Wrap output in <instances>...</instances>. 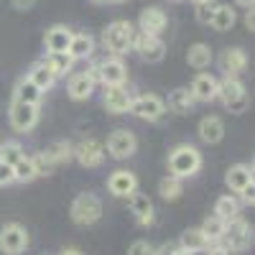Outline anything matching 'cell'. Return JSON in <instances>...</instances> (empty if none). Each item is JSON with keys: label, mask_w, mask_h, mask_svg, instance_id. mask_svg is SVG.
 I'll list each match as a JSON object with an SVG mask.
<instances>
[{"label": "cell", "mask_w": 255, "mask_h": 255, "mask_svg": "<svg viewBox=\"0 0 255 255\" xmlns=\"http://www.w3.org/2000/svg\"><path fill=\"white\" fill-rule=\"evenodd\" d=\"M202 168V153L197 145H189V143H179L171 153H168V171L176 179H189V176H197Z\"/></svg>", "instance_id": "6da1fadb"}, {"label": "cell", "mask_w": 255, "mask_h": 255, "mask_svg": "<svg viewBox=\"0 0 255 255\" xmlns=\"http://www.w3.org/2000/svg\"><path fill=\"white\" fill-rule=\"evenodd\" d=\"M133 36H135V28L130 20H113L102 33V44L113 56H123L133 49Z\"/></svg>", "instance_id": "7a4b0ae2"}, {"label": "cell", "mask_w": 255, "mask_h": 255, "mask_svg": "<svg viewBox=\"0 0 255 255\" xmlns=\"http://www.w3.org/2000/svg\"><path fill=\"white\" fill-rule=\"evenodd\" d=\"M69 215H72V222L79 227L95 225L102 217V199L97 194H92V191H82V194L74 197V202L69 207Z\"/></svg>", "instance_id": "3957f363"}, {"label": "cell", "mask_w": 255, "mask_h": 255, "mask_svg": "<svg viewBox=\"0 0 255 255\" xmlns=\"http://www.w3.org/2000/svg\"><path fill=\"white\" fill-rule=\"evenodd\" d=\"M217 100H222L225 108L235 115L248 110V92L238 77H225L222 82H217Z\"/></svg>", "instance_id": "277c9868"}, {"label": "cell", "mask_w": 255, "mask_h": 255, "mask_svg": "<svg viewBox=\"0 0 255 255\" xmlns=\"http://www.w3.org/2000/svg\"><path fill=\"white\" fill-rule=\"evenodd\" d=\"M220 243H222L230 253L245 250V248H250V243H253V230H250V225H248L245 220L235 217V220H230V222L225 225V232H222Z\"/></svg>", "instance_id": "5b68a950"}, {"label": "cell", "mask_w": 255, "mask_h": 255, "mask_svg": "<svg viewBox=\"0 0 255 255\" xmlns=\"http://www.w3.org/2000/svg\"><path fill=\"white\" fill-rule=\"evenodd\" d=\"M135 151H138V138H135L133 130H128V128H118V130H113L110 138H108V145H105V153H110L118 161L130 158Z\"/></svg>", "instance_id": "8992f818"}, {"label": "cell", "mask_w": 255, "mask_h": 255, "mask_svg": "<svg viewBox=\"0 0 255 255\" xmlns=\"http://www.w3.org/2000/svg\"><path fill=\"white\" fill-rule=\"evenodd\" d=\"M38 105H26V102H10V110H8V120H10V128L15 133H28L36 128L38 123Z\"/></svg>", "instance_id": "52a82bcc"}, {"label": "cell", "mask_w": 255, "mask_h": 255, "mask_svg": "<svg viewBox=\"0 0 255 255\" xmlns=\"http://www.w3.org/2000/svg\"><path fill=\"white\" fill-rule=\"evenodd\" d=\"M97 79L102 87H120L128 82V67L120 56H108L97 64Z\"/></svg>", "instance_id": "ba28073f"}, {"label": "cell", "mask_w": 255, "mask_h": 255, "mask_svg": "<svg viewBox=\"0 0 255 255\" xmlns=\"http://www.w3.org/2000/svg\"><path fill=\"white\" fill-rule=\"evenodd\" d=\"M28 248V232L23 225L10 222L0 230V253L3 255H20Z\"/></svg>", "instance_id": "9c48e42d"}, {"label": "cell", "mask_w": 255, "mask_h": 255, "mask_svg": "<svg viewBox=\"0 0 255 255\" xmlns=\"http://www.w3.org/2000/svg\"><path fill=\"white\" fill-rule=\"evenodd\" d=\"M130 113L145 123H158L166 115V105L158 95H140V97H133Z\"/></svg>", "instance_id": "30bf717a"}, {"label": "cell", "mask_w": 255, "mask_h": 255, "mask_svg": "<svg viewBox=\"0 0 255 255\" xmlns=\"http://www.w3.org/2000/svg\"><path fill=\"white\" fill-rule=\"evenodd\" d=\"M105 145L97 138H84L74 145V161H79V166L84 168H97L105 161Z\"/></svg>", "instance_id": "8fae6325"}, {"label": "cell", "mask_w": 255, "mask_h": 255, "mask_svg": "<svg viewBox=\"0 0 255 255\" xmlns=\"http://www.w3.org/2000/svg\"><path fill=\"white\" fill-rule=\"evenodd\" d=\"M133 49L138 51V56L148 64H158L166 56V44L161 41V36H145V33H135L133 36Z\"/></svg>", "instance_id": "7c38bea8"}, {"label": "cell", "mask_w": 255, "mask_h": 255, "mask_svg": "<svg viewBox=\"0 0 255 255\" xmlns=\"http://www.w3.org/2000/svg\"><path fill=\"white\" fill-rule=\"evenodd\" d=\"M102 105L105 110L113 113V115H123V113H130V105H133V92L120 84V87H105L102 92Z\"/></svg>", "instance_id": "4fadbf2b"}, {"label": "cell", "mask_w": 255, "mask_h": 255, "mask_svg": "<svg viewBox=\"0 0 255 255\" xmlns=\"http://www.w3.org/2000/svg\"><path fill=\"white\" fill-rule=\"evenodd\" d=\"M166 26H168V18H166V13L158 5H148L138 15V28L145 36H161L166 31Z\"/></svg>", "instance_id": "5bb4252c"}, {"label": "cell", "mask_w": 255, "mask_h": 255, "mask_svg": "<svg viewBox=\"0 0 255 255\" xmlns=\"http://www.w3.org/2000/svg\"><path fill=\"white\" fill-rule=\"evenodd\" d=\"M108 191L118 199H128L133 191H138V176L133 171H128V168H118L108 179Z\"/></svg>", "instance_id": "9a60e30c"}, {"label": "cell", "mask_w": 255, "mask_h": 255, "mask_svg": "<svg viewBox=\"0 0 255 255\" xmlns=\"http://www.w3.org/2000/svg\"><path fill=\"white\" fill-rule=\"evenodd\" d=\"M95 87H97V79H95L92 72L87 69V72H77V74L69 77L67 92H69V97H72L74 102H82V100H90V97H92Z\"/></svg>", "instance_id": "2e32d148"}, {"label": "cell", "mask_w": 255, "mask_h": 255, "mask_svg": "<svg viewBox=\"0 0 255 255\" xmlns=\"http://www.w3.org/2000/svg\"><path fill=\"white\" fill-rule=\"evenodd\" d=\"M217 77H212L209 72H202L194 77V82H191V97H194V102H212V100H217Z\"/></svg>", "instance_id": "e0dca14e"}, {"label": "cell", "mask_w": 255, "mask_h": 255, "mask_svg": "<svg viewBox=\"0 0 255 255\" xmlns=\"http://www.w3.org/2000/svg\"><path fill=\"white\" fill-rule=\"evenodd\" d=\"M225 184L230 186V191H235V194H243L248 186H255L253 184V166H248V163L230 166L227 174H225Z\"/></svg>", "instance_id": "ac0fdd59"}, {"label": "cell", "mask_w": 255, "mask_h": 255, "mask_svg": "<svg viewBox=\"0 0 255 255\" xmlns=\"http://www.w3.org/2000/svg\"><path fill=\"white\" fill-rule=\"evenodd\" d=\"M128 207H130V215L135 217L138 225L148 227L153 222V202L148 199V194H143V191H133V194L128 197Z\"/></svg>", "instance_id": "d6986e66"}, {"label": "cell", "mask_w": 255, "mask_h": 255, "mask_svg": "<svg viewBox=\"0 0 255 255\" xmlns=\"http://www.w3.org/2000/svg\"><path fill=\"white\" fill-rule=\"evenodd\" d=\"M220 69L225 72V77H240L248 69V54L243 49H225L220 56Z\"/></svg>", "instance_id": "ffe728a7"}, {"label": "cell", "mask_w": 255, "mask_h": 255, "mask_svg": "<svg viewBox=\"0 0 255 255\" xmlns=\"http://www.w3.org/2000/svg\"><path fill=\"white\" fill-rule=\"evenodd\" d=\"M197 133H199V138H202L204 143L215 145V143H220V140L225 138V123H222L217 115H207V118L199 120Z\"/></svg>", "instance_id": "44dd1931"}, {"label": "cell", "mask_w": 255, "mask_h": 255, "mask_svg": "<svg viewBox=\"0 0 255 255\" xmlns=\"http://www.w3.org/2000/svg\"><path fill=\"white\" fill-rule=\"evenodd\" d=\"M41 153H44V158L49 161L51 168H56V166L69 163V161L74 158V145H72L69 140H54L46 151H41Z\"/></svg>", "instance_id": "7402d4cb"}, {"label": "cell", "mask_w": 255, "mask_h": 255, "mask_svg": "<svg viewBox=\"0 0 255 255\" xmlns=\"http://www.w3.org/2000/svg\"><path fill=\"white\" fill-rule=\"evenodd\" d=\"M171 113H176V115H189L191 110H194V97H191V92L186 90V87H179V90H174L171 95H168V100L163 102Z\"/></svg>", "instance_id": "603a6c76"}, {"label": "cell", "mask_w": 255, "mask_h": 255, "mask_svg": "<svg viewBox=\"0 0 255 255\" xmlns=\"http://www.w3.org/2000/svg\"><path fill=\"white\" fill-rule=\"evenodd\" d=\"M44 64H46V69L54 77H67L74 69V59L67 51H49L46 59H44Z\"/></svg>", "instance_id": "cb8c5ba5"}, {"label": "cell", "mask_w": 255, "mask_h": 255, "mask_svg": "<svg viewBox=\"0 0 255 255\" xmlns=\"http://www.w3.org/2000/svg\"><path fill=\"white\" fill-rule=\"evenodd\" d=\"M69 41H72V31L67 26H61V23L51 26L46 31V36H44V44H46L49 51H67L69 49Z\"/></svg>", "instance_id": "d4e9b609"}, {"label": "cell", "mask_w": 255, "mask_h": 255, "mask_svg": "<svg viewBox=\"0 0 255 255\" xmlns=\"http://www.w3.org/2000/svg\"><path fill=\"white\" fill-rule=\"evenodd\" d=\"M92 51H95V38H92L90 33H72V41H69L67 54H69L74 61H79V59H90Z\"/></svg>", "instance_id": "484cf974"}, {"label": "cell", "mask_w": 255, "mask_h": 255, "mask_svg": "<svg viewBox=\"0 0 255 255\" xmlns=\"http://www.w3.org/2000/svg\"><path fill=\"white\" fill-rule=\"evenodd\" d=\"M13 100H15V102H26V105H38V108H41L44 92H41L28 77H23V79L15 84V95H13Z\"/></svg>", "instance_id": "4316f807"}, {"label": "cell", "mask_w": 255, "mask_h": 255, "mask_svg": "<svg viewBox=\"0 0 255 255\" xmlns=\"http://www.w3.org/2000/svg\"><path fill=\"white\" fill-rule=\"evenodd\" d=\"M215 217H220L222 222H230V220L240 217V202L232 197V194H222L215 202Z\"/></svg>", "instance_id": "83f0119b"}, {"label": "cell", "mask_w": 255, "mask_h": 255, "mask_svg": "<svg viewBox=\"0 0 255 255\" xmlns=\"http://www.w3.org/2000/svg\"><path fill=\"white\" fill-rule=\"evenodd\" d=\"M212 49L207 44H191L189 51H186V61H189V67H194V69H207L209 64H212Z\"/></svg>", "instance_id": "f1b7e54d"}, {"label": "cell", "mask_w": 255, "mask_h": 255, "mask_svg": "<svg viewBox=\"0 0 255 255\" xmlns=\"http://www.w3.org/2000/svg\"><path fill=\"white\" fill-rule=\"evenodd\" d=\"M238 23V13H235V8L232 5H217V10H215V15H212V28L215 31H220V33H225V31H230L232 26Z\"/></svg>", "instance_id": "f546056e"}, {"label": "cell", "mask_w": 255, "mask_h": 255, "mask_svg": "<svg viewBox=\"0 0 255 255\" xmlns=\"http://www.w3.org/2000/svg\"><path fill=\"white\" fill-rule=\"evenodd\" d=\"M28 79L36 84V87H38L41 92H49V90L54 87V82H56V77H54V74L46 69V64H44V61L33 64L31 72H28Z\"/></svg>", "instance_id": "4dcf8cb0"}, {"label": "cell", "mask_w": 255, "mask_h": 255, "mask_svg": "<svg viewBox=\"0 0 255 255\" xmlns=\"http://www.w3.org/2000/svg\"><path fill=\"white\" fill-rule=\"evenodd\" d=\"M207 245H209V240L202 235L199 227L186 230L184 235H181V240H179V248H184V250H189V253H204Z\"/></svg>", "instance_id": "1f68e13d"}, {"label": "cell", "mask_w": 255, "mask_h": 255, "mask_svg": "<svg viewBox=\"0 0 255 255\" xmlns=\"http://www.w3.org/2000/svg\"><path fill=\"white\" fill-rule=\"evenodd\" d=\"M158 194H161V199H166V202H176L181 194H184V184H181V179H176V176H163L161 181H158Z\"/></svg>", "instance_id": "d6a6232c"}, {"label": "cell", "mask_w": 255, "mask_h": 255, "mask_svg": "<svg viewBox=\"0 0 255 255\" xmlns=\"http://www.w3.org/2000/svg\"><path fill=\"white\" fill-rule=\"evenodd\" d=\"M13 176H15V181H20V184H28V181L38 179L36 166H33L31 156H23V158H20V161L13 166Z\"/></svg>", "instance_id": "836d02e7"}, {"label": "cell", "mask_w": 255, "mask_h": 255, "mask_svg": "<svg viewBox=\"0 0 255 255\" xmlns=\"http://www.w3.org/2000/svg\"><path fill=\"white\" fill-rule=\"evenodd\" d=\"M225 225L227 222H222L220 217H215V215H212V217H207L204 222H202V235L209 240V243H220V238H222V232H225Z\"/></svg>", "instance_id": "e575fe53"}, {"label": "cell", "mask_w": 255, "mask_h": 255, "mask_svg": "<svg viewBox=\"0 0 255 255\" xmlns=\"http://www.w3.org/2000/svg\"><path fill=\"white\" fill-rule=\"evenodd\" d=\"M23 156H26L23 148H20V143H15V140H5L3 145H0V161L8 163V166H15Z\"/></svg>", "instance_id": "d590c367"}, {"label": "cell", "mask_w": 255, "mask_h": 255, "mask_svg": "<svg viewBox=\"0 0 255 255\" xmlns=\"http://www.w3.org/2000/svg\"><path fill=\"white\" fill-rule=\"evenodd\" d=\"M217 0H202V3H197V20L202 26H209L212 23V15H215L217 10Z\"/></svg>", "instance_id": "8d00e7d4"}, {"label": "cell", "mask_w": 255, "mask_h": 255, "mask_svg": "<svg viewBox=\"0 0 255 255\" xmlns=\"http://www.w3.org/2000/svg\"><path fill=\"white\" fill-rule=\"evenodd\" d=\"M153 253H156V248L148 240H135L130 245V250H128V255H153Z\"/></svg>", "instance_id": "74e56055"}, {"label": "cell", "mask_w": 255, "mask_h": 255, "mask_svg": "<svg viewBox=\"0 0 255 255\" xmlns=\"http://www.w3.org/2000/svg\"><path fill=\"white\" fill-rule=\"evenodd\" d=\"M10 184H15L13 166H8V163L0 161V189H5V186H10Z\"/></svg>", "instance_id": "f35d334b"}, {"label": "cell", "mask_w": 255, "mask_h": 255, "mask_svg": "<svg viewBox=\"0 0 255 255\" xmlns=\"http://www.w3.org/2000/svg\"><path fill=\"white\" fill-rule=\"evenodd\" d=\"M204 255H230V250L222 245V243H209L204 248Z\"/></svg>", "instance_id": "ab89813d"}, {"label": "cell", "mask_w": 255, "mask_h": 255, "mask_svg": "<svg viewBox=\"0 0 255 255\" xmlns=\"http://www.w3.org/2000/svg\"><path fill=\"white\" fill-rule=\"evenodd\" d=\"M33 3H36V0H10V5H13L15 10H31Z\"/></svg>", "instance_id": "60d3db41"}, {"label": "cell", "mask_w": 255, "mask_h": 255, "mask_svg": "<svg viewBox=\"0 0 255 255\" xmlns=\"http://www.w3.org/2000/svg\"><path fill=\"white\" fill-rule=\"evenodd\" d=\"M245 26H248V31H253V28H255V20H253V8H248V13H245Z\"/></svg>", "instance_id": "b9f144b4"}, {"label": "cell", "mask_w": 255, "mask_h": 255, "mask_svg": "<svg viewBox=\"0 0 255 255\" xmlns=\"http://www.w3.org/2000/svg\"><path fill=\"white\" fill-rule=\"evenodd\" d=\"M59 255H84L82 250H77V248H67V250H61Z\"/></svg>", "instance_id": "7bdbcfd3"}, {"label": "cell", "mask_w": 255, "mask_h": 255, "mask_svg": "<svg viewBox=\"0 0 255 255\" xmlns=\"http://www.w3.org/2000/svg\"><path fill=\"white\" fill-rule=\"evenodd\" d=\"M171 255H194V253H189V250H184V248H174Z\"/></svg>", "instance_id": "ee69618b"}, {"label": "cell", "mask_w": 255, "mask_h": 255, "mask_svg": "<svg viewBox=\"0 0 255 255\" xmlns=\"http://www.w3.org/2000/svg\"><path fill=\"white\" fill-rule=\"evenodd\" d=\"M235 3H238V5H243V8H253L255 0H235Z\"/></svg>", "instance_id": "f6af8a7d"}, {"label": "cell", "mask_w": 255, "mask_h": 255, "mask_svg": "<svg viewBox=\"0 0 255 255\" xmlns=\"http://www.w3.org/2000/svg\"><path fill=\"white\" fill-rule=\"evenodd\" d=\"M153 255H171V248H161V250H156Z\"/></svg>", "instance_id": "bcb514c9"}, {"label": "cell", "mask_w": 255, "mask_h": 255, "mask_svg": "<svg viewBox=\"0 0 255 255\" xmlns=\"http://www.w3.org/2000/svg\"><path fill=\"white\" fill-rule=\"evenodd\" d=\"M166 3H184V0H166Z\"/></svg>", "instance_id": "7dc6e473"}, {"label": "cell", "mask_w": 255, "mask_h": 255, "mask_svg": "<svg viewBox=\"0 0 255 255\" xmlns=\"http://www.w3.org/2000/svg\"><path fill=\"white\" fill-rule=\"evenodd\" d=\"M110 3H125V0H110Z\"/></svg>", "instance_id": "c3c4849f"}, {"label": "cell", "mask_w": 255, "mask_h": 255, "mask_svg": "<svg viewBox=\"0 0 255 255\" xmlns=\"http://www.w3.org/2000/svg\"><path fill=\"white\" fill-rule=\"evenodd\" d=\"M191 3H194V5H197V3H202V0H191Z\"/></svg>", "instance_id": "681fc988"}, {"label": "cell", "mask_w": 255, "mask_h": 255, "mask_svg": "<svg viewBox=\"0 0 255 255\" xmlns=\"http://www.w3.org/2000/svg\"><path fill=\"white\" fill-rule=\"evenodd\" d=\"M95 3H102V0H95Z\"/></svg>", "instance_id": "f907efd6"}]
</instances>
